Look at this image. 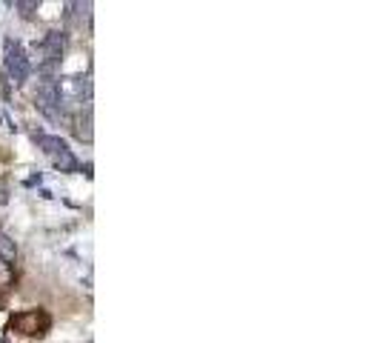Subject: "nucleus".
<instances>
[{"label": "nucleus", "mask_w": 380, "mask_h": 343, "mask_svg": "<svg viewBox=\"0 0 380 343\" xmlns=\"http://www.w3.org/2000/svg\"><path fill=\"white\" fill-rule=\"evenodd\" d=\"M6 69H9V75H12L15 83H23L29 78V60L21 52L18 43H6Z\"/></svg>", "instance_id": "1"}, {"label": "nucleus", "mask_w": 380, "mask_h": 343, "mask_svg": "<svg viewBox=\"0 0 380 343\" xmlns=\"http://www.w3.org/2000/svg\"><path fill=\"white\" fill-rule=\"evenodd\" d=\"M38 146H41L46 154H52V157H55L58 152L66 149V143H63L60 137H52V134H41V137H38Z\"/></svg>", "instance_id": "2"}, {"label": "nucleus", "mask_w": 380, "mask_h": 343, "mask_svg": "<svg viewBox=\"0 0 380 343\" xmlns=\"http://www.w3.org/2000/svg\"><path fill=\"white\" fill-rule=\"evenodd\" d=\"M52 160H55V166H58L60 172H75V169H78V160H75V154H72L69 149L58 152V154H55Z\"/></svg>", "instance_id": "3"}, {"label": "nucleus", "mask_w": 380, "mask_h": 343, "mask_svg": "<svg viewBox=\"0 0 380 343\" xmlns=\"http://www.w3.org/2000/svg\"><path fill=\"white\" fill-rule=\"evenodd\" d=\"M0 258L4 260H15L18 258V243L4 232H0Z\"/></svg>", "instance_id": "4"}, {"label": "nucleus", "mask_w": 380, "mask_h": 343, "mask_svg": "<svg viewBox=\"0 0 380 343\" xmlns=\"http://www.w3.org/2000/svg\"><path fill=\"white\" fill-rule=\"evenodd\" d=\"M89 126H92V117L86 115V120H80V123H78V137H83V140H92V129H89Z\"/></svg>", "instance_id": "5"}, {"label": "nucleus", "mask_w": 380, "mask_h": 343, "mask_svg": "<svg viewBox=\"0 0 380 343\" xmlns=\"http://www.w3.org/2000/svg\"><path fill=\"white\" fill-rule=\"evenodd\" d=\"M38 9H43V12H41V15H43V18H55V15H58V9H60V6H58V4H43V6H38Z\"/></svg>", "instance_id": "6"}, {"label": "nucleus", "mask_w": 380, "mask_h": 343, "mask_svg": "<svg viewBox=\"0 0 380 343\" xmlns=\"http://www.w3.org/2000/svg\"><path fill=\"white\" fill-rule=\"evenodd\" d=\"M83 66H86V60H83V58H78V55H75V60H69V63H66V66H63V69H66V72H78V69H83Z\"/></svg>", "instance_id": "7"}, {"label": "nucleus", "mask_w": 380, "mask_h": 343, "mask_svg": "<svg viewBox=\"0 0 380 343\" xmlns=\"http://www.w3.org/2000/svg\"><path fill=\"white\" fill-rule=\"evenodd\" d=\"M15 9H21V15H32V9H38V4L26 0V4H15Z\"/></svg>", "instance_id": "8"}, {"label": "nucleus", "mask_w": 380, "mask_h": 343, "mask_svg": "<svg viewBox=\"0 0 380 343\" xmlns=\"http://www.w3.org/2000/svg\"><path fill=\"white\" fill-rule=\"evenodd\" d=\"M72 189L78 192V198H86V192H89V186H86V184H80V181H78V184H75Z\"/></svg>", "instance_id": "9"}, {"label": "nucleus", "mask_w": 380, "mask_h": 343, "mask_svg": "<svg viewBox=\"0 0 380 343\" xmlns=\"http://www.w3.org/2000/svg\"><path fill=\"white\" fill-rule=\"evenodd\" d=\"M6 280H9V272H6L4 266H0V283H6Z\"/></svg>", "instance_id": "10"}, {"label": "nucleus", "mask_w": 380, "mask_h": 343, "mask_svg": "<svg viewBox=\"0 0 380 343\" xmlns=\"http://www.w3.org/2000/svg\"><path fill=\"white\" fill-rule=\"evenodd\" d=\"M6 323V315H0V326H4Z\"/></svg>", "instance_id": "11"}, {"label": "nucleus", "mask_w": 380, "mask_h": 343, "mask_svg": "<svg viewBox=\"0 0 380 343\" xmlns=\"http://www.w3.org/2000/svg\"><path fill=\"white\" fill-rule=\"evenodd\" d=\"M4 9H6V6H4V4H0V18H4Z\"/></svg>", "instance_id": "12"}]
</instances>
